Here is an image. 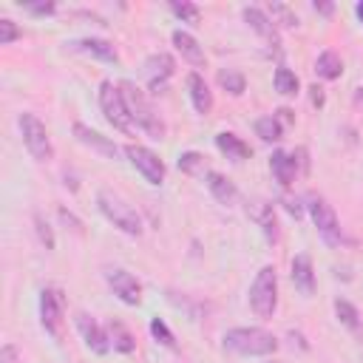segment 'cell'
Segmentation results:
<instances>
[{"mask_svg":"<svg viewBox=\"0 0 363 363\" xmlns=\"http://www.w3.org/2000/svg\"><path fill=\"white\" fill-rule=\"evenodd\" d=\"M224 349L244 357H261L278 349V337L261 326H235L224 332Z\"/></svg>","mask_w":363,"mask_h":363,"instance_id":"obj_1","label":"cell"},{"mask_svg":"<svg viewBox=\"0 0 363 363\" xmlns=\"http://www.w3.org/2000/svg\"><path fill=\"white\" fill-rule=\"evenodd\" d=\"M122 94H125V99H128V108H130V116H133L136 128L145 130L150 139H164L167 125H164V119L156 113V108L150 105V99L145 96V91L136 88V85H130V82H125V85H122Z\"/></svg>","mask_w":363,"mask_h":363,"instance_id":"obj_2","label":"cell"},{"mask_svg":"<svg viewBox=\"0 0 363 363\" xmlns=\"http://www.w3.org/2000/svg\"><path fill=\"white\" fill-rule=\"evenodd\" d=\"M96 207H99V213H102L116 230H122V233H128V235H139V233H142V218H139V213H136L119 193L102 187V190L96 193Z\"/></svg>","mask_w":363,"mask_h":363,"instance_id":"obj_3","label":"cell"},{"mask_svg":"<svg viewBox=\"0 0 363 363\" xmlns=\"http://www.w3.org/2000/svg\"><path fill=\"white\" fill-rule=\"evenodd\" d=\"M99 108L105 113V119L122 130V133H133L136 130V122L130 116V108H128V99L122 94V85H113L111 79H105L99 85Z\"/></svg>","mask_w":363,"mask_h":363,"instance_id":"obj_4","label":"cell"},{"mask_svg":"<svg viewBox=\"0 0 363 363\" xmlns=\"http://www.w3.org/2000/svg\"><path fill=\"white\" fill-rule=\"evenodd\" d=\"M250 306L258 318H272V312L278 306V275H275L272 264L258 269V275L250 286Z\"/></svg>","mask_w":363,"mask_h":363,"instance_id":"obj_5","label":"cell"},{"mask_svg":"<svg viewBox=\"0 0 363 363\" xmlns=\"http://www.w3.org/2000/svg\"><path fill=\"white\" fill-rule=\"evenodd\" d=\"M17 128H20L23 145H26V150L31 153L34 162H51V159H54V145H51V136H48L45 125L40 122V116H34V113H20Z\"/></svg>","mask_w":363,"mask_h":363,"instance_id":"obj_6","label":"cell"},{"mask_svg":"<svg viewBox=\"0 0 363 363\" xmlns=\"http://www.w3.org/2000/svg\"><path fill=\"white\" fill-rule=\"evenodd\" d=\"M306 210H309V216H312L318 233L323 235V241L332 244V247H337V244L343 241V230H340V221H337L332 204H329L323 196H315V193H312V196L306 199Z\"/></svg>","mask_w":363,"mask_h":363,"instance_id":"obj_7","label":"cell"},{"mask_svg":"<svg viewBox=\"0 0 363 363\" xmlns=\"http://www.w3.org/2000/svg\"><path fill=\"white\" fill-rule=\"evenodd\" d=\"M62 315H65V295L57 286H45L40 292V323L51 337L62 335Z\"/></svg>","mask_w":363,"mask_h":363,"instance_id":"obj_8","label":"cell"},{"mask_svg":"<svg viewBox=\"0 0 363 363\" xmlns=\"http://www.w3.org/2000/svg\"><path fill=\"white\" fill-rule=\"evenodd\" d=\"M176 71V62L170 54L159 51V54H150L142 65V77H145V85L150 88V94H162L167 88V79L173 77Z\"/></svg>","mask_w":363,"mask_h":363,"instance_id":"obj_9","label":"cell"},{"mask_svg":"<svg viewBox=\"0 0 363 363\" xmlns=\"http://www.w3.org/2000/svg\"><path fill=\"white\" fill-rule=\"evenodd\" d=\"M125 156H128L130 164L145 176V182H150V184H162V182H164V162H162L150 147L128 145V147H125Z\"/></svg>","mask_w":363,"mask_h":363,"instance_id":"obj_10","label":"cell"},{"mask_svg":"<svg viewBox=\"0 0 363 363\" xmlns=\"http://www.w3.org/2000/svg\"><path fill=\"white\" fill-rule=\"evenodd\" d=\"M108 284L113 289V295L128 303V306H136L142 301V284L136 281V275H130L128 269L116 267V269H108Z\"/></svg>","mask_w":363,"mask_h":363,"instance_id":"obj_11","label":"cell"},{"mask_svg":"<svg viewBox=\"0 0 363 363\" xmlns=\"http://www.w3.org/2000/svg\"><path fill=\"white\" fill-rule=\"evenodd\" d=\"M74 323H77V329H79V335H82V340H85V346H88L91 352L108 354V349H111L108 329H102L88 312H77V315H74Z\"/></svg>","mask_w":363,"mask_h":363,"instance_id":"obj_12","label":"cell"},{"mask_svg":"<svg viewBox=\"0 0 363 363\" xmlns=\"http://www.w3.org/2000/svg\"><path fill=\"white\" fill-rule=\"evenodd\" d=\"M74 136L85 145V147H91V150H96V153H102L105 159H119V145H113L108 136H102L99 130H94V128H88V125H82V122H74Z\"/></svg>","mask_w":363,"mask_h":363,"instance_id":"obj_13","label":"cell"},{"mask_svg":"<svg viewBox=\"0 0 363 363\" xmlns=\"http://www.w3.org/2000/svg\"><path fill=\"white\" fill-rule=\"evenodd\" d=\"M204 184H207V190L213 193V199H216L218 204L233 207V204L238 201V187H235L227 176H221L218 170H207V173H204Z\"/></svg>","mask_w":363,"mask_h":363,"instance_id":"obj_14","label":"cell"},{"mask_svg":"<svg viewBox=\"0 0 363 363\" xmlns=\"http://www.w3.org/2000/svg\"><path fill=\"white\" fill-rule=\"evenodd\" d=\"M292 284L303 298H309L315 292V267L306 252H298L292 258Z\"/></svg>","mask_w":363,"mask_h":363,"instance_id":"obj_15","label":"cell"},{"mask_svg":"<svg viewBox=\"0 0 363 363\" xmlns=\"http://www.w3.org/2000/svg\"><path fill=\"white\" fill-rule=\"evenodd\" d=\"M269 170H272V176H275V182L281 187H289L295 182V176H298V159H295V153L275 150L269 156Z\"/></svg>","mask_w":363,"mask_h":363,"instance_id":"obj_16","label":"cell"},{"mask_svg":"<svg viewBox=\"0 0 363 363\" xmlns=\"http://www.w3.org/2000/svg\"><path fill=\"white\" fill-rule=\"evenodd\" d=\"M187 91H190V102H193L196 113H204L207 116L213 111V91L207 88V82H204V77L199 71H190L187 74Z\"/></svg>","mask_w":363,"mask_h":363,"instance_id":"obj_17","label":"cell"},{"mask_svg":"<svg viewBox=\"0 0 363 363\" xmlns=\"http://www.w3.org/2000/svg\"><path fill=\"white\" fill-rule=\"evenodd\" d=\"M68 48H71V51L91 54V57H96V60H102V62H116V60H119V54H116L113 43H108V40H96V37L74 40V43H68Z\"/></svg>","mask_w":363,"mask_h":363,"instance_id":"obj_18","label":"cell"},{"mask_svg":"<svg viewBox=\"0 0 363 363\" xmlns=\"http://www.w3.org/2000/svg\"><path fill=\"white\" fill-rule=\"evenodd\" d=\"M173 45H176V51H179L193 68H201V65L207 62V60H204V48L199 45V40H196L193 34L176 28V31H173Z\"/></svg>","mask_w":363,"mask_h":363,"instance_id":"obj_19","label":"cell"},{"mask_svg":"<svg viewBox=\"0 0 363 363\" xmlns=\"http://www.w3.org/2000/svg\"><path fill=\"white\" fill-rule=\"evenodd\" d=\"M216 147L230 159V162H244V159H250L252 156V150H250V145L241 139V136H235V133H230V130H221V133H216Z\"/></svg>","mask_w":363,"mask_h":363,"instance_id":"obj_20","label":"cell"},{"mask_svg":"<svg viewBox=\"0 0 363 363\" xmlns=\"http://www.w3.org/2000/svg\"><path fill=\"white\" fill-rule=\"evenodd\" d=\"M250 216H252V221L261 227L264 238H267L269 244H275V241H278V221H275L272 204H267V201H252V204H250Z\"/></svg>","mask_w":363,"mask_h":363,"instance_id":"obj_21","label":"cell"},{"mask_svg":"<svg viewBox=\"0 0 363 363\" xmlns=\"http://www.w3.org/2000/svg\"><path fill=\"white\" fill-rule=\"evenodd\" d=\"M241 14H244V20L250 23V28H252V31H258L264 40H272V43H278V31H275V23H272V20H269V17H267L261 9H255V6H247Z\"/></svg>","mask_w":363,"mask_h":363,"instance_id":"obj_22","label":"cell"},{"mask_svg":"<svg viewBox=\"0 0 363 363\" xmlns=\"http://www.w3.org/2000/svg\"><path fill=\"white\" fill-rule=\"evenodd\" d=\"M335 315H337V320H340L352 335H363V318H360V312H357L354 303L337 298V301H335Z\"/></svg>","mask_w":363,"mask_h":363,"instance_id":"obj_23","label":"cell"},{"mask_svg":"<svg viewBox=\"0 0 363 363\" xmlns=\"http://www.w3.org/2000/svg\"><path fill=\"white\" fill-rule=\"evenodd\" d=\"M315 71H318V77H323V79H337V77L343 74V60H340V54H335L332 48L320 51L318 60H315Z\"/></svg>","mask_w":363,"mask_h":363,"instance_id":"obj_24","label":"cell"},{"mask_svg":"<svg viewBox=\"0 0 363 363\" xmlns=\"http://www.w3.org/2000/svg\"><path fill=\"white\" fill-rule=\"evenodd\" d=\"M105 329H108V340H111V346H113L116 352L130 354V352L136 349V340H133V335L125 329V323H122V320H111Z\"/></svg>","mask_w":363,"mask_h":363,"instance_id":"obj_25","label":"cell"},{"mask_svg":"<svg viewBox=\"0 0 363 363\" xmlns=\"http://www.w3.org/2000/svg\"><path fill=\"white\" fill-rule=\"evenodd\" d=\"M255 136H258L261 142H278V139L284 136V125H281V119H278L275 113H269V116H258V119H255Z\"/></svg>","mask_w":363,"mask_h":363,"instance_id":"obj_26","label":"cell"},{"mask_svg":"<svg viewBox=\"0 0 363 363\" xmlns=\"http://www.w3.org/2000/svg\"><path fill=\"white\" fill-rule=\"evenodd\" d=\"M272 82H275V91H278V94H284V96H292V94H298V88H301V82H298L295 71H289V68H284V65H278V68H275Z\"/></svg>","mask_w":363,"mask_h":363,"instance_id":"obj_27","label":"cell"},{"mask_svg":"<svg viewBox=\"0 0 363 363\" xmlns=\"http://www.w3.org/2000/svg\"><path fill=\"white\" fill-rule=\"evenodd\" d=\"M218 85H221L227 94H233V96H241L244 88H247V79H244V74L227 68V71H218Z\"/></svg>","mask_w":363,"mask_h":363,"instance_id":"obj_28","label":"cell"},{"mask_svg":"<svg viewBox=\"0 0 363 363\" xmlns=\"http://www.w3.org/2000/svg\"><path fill=\"white\" fill-rule=\"evenodd\" d=\"M269 17H272V23L286 26V28H295V26H298L295 11H292L289 6H284V3H269Z\"/></svg>","mask_w":363,"mask_h":363,"instance_id":"obj_29","label":"cell"},{"mask_svg":"<svg viewBox=\"0 0 363 363\" xmlns=\"http://www.w3.org/2000/svg\"><path fill=\"white\" fill-rule=\"evenodd\" d=\"M170 11L182 20V23H199V17H201V11H199V6L196 3H179V0H173L170 3Z\"/></svg>","mask_w":363,"mask_h":363,"instance_id":"obj_30","label":"cell"},{"mask_svg":"<svg viewBox=\"0 0 363 363\" xmlns=\"http://www.w3.org/2000/svg\"><path fill=\"white\" fill-rule=\"evenodd\" d=\"M150 335L162 343V346H167V349H176V337H173V332L167 329V323L162 320V318H153L150 320Z\"/></svg>","mask_w":363,"mask_h":363,"instance_id":"obj_31","label":"cell"},{"mask_svg":"<svg viewBox=\"0 0 363 363\" xmlns=\"http://www.w3.org/2000/svg\"><path fill=\"white\" fill-rule=\"evenodd\" d=\"M201 164H204V156L196 153V150H187V153L179 156V170H182V173H199Z\"/></svg>","mask_w":363,"mask_h":363,"instance_id":"obj_32","label":"cell"},{"mask_svg":"<svg viewBox=\"0 0 363 363\" xmlns=\"http://www.w3.org/2000/svg\"><path fill=\"white\" fill-rule=\"evenodd\" d=\"M20 34H23V31L17 28V23H14V20H9V17H3V20H0V45H11Z\"/></svg>","mask_w":363,"mask_h":363,"instance_id":"obj_33","label":"cell"},{"mask_svg":"<svg viewBox=\"0 0 363 363\" xmlns=\"http://www.w3.org/2000/svg\"><path fill=\"white\" fill-rule=\"evenodd\" d=\"M34 227H37V235H40V244H45V250H54V233H51V227H48V221L40 216V213H34Z\"/></svg>","mask_w":363,"mask_h":363,"instance_id":"obj_34","label":"cell"},{"mask_svg":"<svg viewBox=\"0 0 363 363\" xmlns=\"http://www.w3.org/2000/svg\"><path fill=\"white\" fill-rule=\"evenodd\" d=\"M0 363H20V352H17L14 343H6L0 349Z\"/></svg>","mask_w":363,"mask_h":363,"instance_id":"obj_35","label":"cell"},{"mask_svg":"<svg viewBox=\"0 0 363 363\" xmlns=\"http://www.w3.org/2000/svg\"><path fill=\"white\" fill-rule=\"evenodd\" d=\"M23 9L31 11V14H40V17H43V14H54L57 6H54V3H26Z\"/></svg>","mask_w":363,"mask_h":363,"instance_id":"obj_36","label":"cell"},{"mask_svg":"<svg viewBox=\"0 0 363 363\" xmlns=\"http://www.w3.org/2000/svg\"><path fill=\"white\" fill-rule=\"evenodd\" d=\"M309 99H312V105H315V108H323V102H326L323 88H320V85H312V88H309Z\"/></svg>","mask_w":363,"mask_h":363,"instance_id":"obj_37","label":"cell"},{"mask_svg":"<svg viewBox=\"0 0 363 363\" xmlns=\"http://www.w3.org/2000/svg\"><path fill=\"white\" fill-rule=\"evenodd\" d=\"M284 204H286V210H289L295 218H301V216H303V207H301V201H298V199H284Z\"/></svg>","mask_w":363,"mask_h":363,"instance_id":"obj_38","label":"cell"},{"mask_svg":"<svg viewBox=\"0 0 363 363\" xmlns=\"http://www.w3.org/2000/svg\"><path fill=\"white\" fill-rule=\"evenodd\" d=\"M332 3H315V11H320V14H332Z\"/></svg>","mask_w":363,"mask_h":363,"instance_id":"obj_39","label":"cell"},{"mask_svg":"<svg viewBox=\"0 0 363 363\" xmlns=\"http://www.w3.org/2000/svg\"><path fill=\"white\" fill-rule=\"evenodd\" d=\"M354 105L363 108V88H354Z\"/></svg>","mask_w":363,"mask_h":363,"instance_id":"obj_40","label":"cell"},{"mask_svg":"<svg viewBox=\"0 0 363 363\" xmlns=\"http://www.w3.org/2000/svg\"><path fill=\"white\" fill-rule=\"evenodd\" d=\"M354 14H357V20H360V23H363V0H360V3H357V6H354Z\"/></svg>","mask_w":363,"mask_h":363,"instance_id":"obj_41","label":"cell"}]
</instances>
